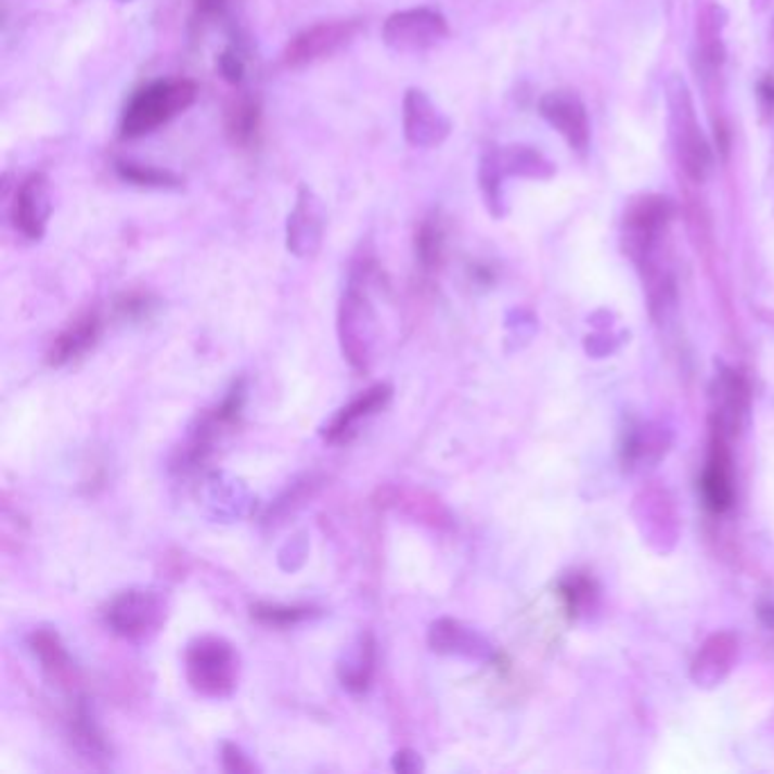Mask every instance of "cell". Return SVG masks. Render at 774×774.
Segmentation results:
<instances>
[{"instance_id":"cell-1","label":"cell","mask_w":774,"mask_h":774,"mask_svg":"<svg viewBox=\"0 0 774 774\" xmlns=\"http://www.w3.org/2000/svg\"><path fill=\"white\" fill-rule=\"evenodd\" d=\"M198 99V85L186 78L157 80L139 89L120 118V137L139 139L184 114Z\"/></svg>"},{"instance_id":"cell-2","label":"cell","mask_w":774,"mask_h":774,"mask_svg":"<svg viewBox=\"0 0 774 774\" xmlns=\"http://www.w3.org/2000/svg\"><path fill=\"white\" fill-rule=\"evenodd\" d=\"M186 680L205 697H230L238 682V655L232 643L219 636L191 641L186 647Z\"/></svg>"},{"instance_id":"cell-3","label":"cell","mask_w":774,"mask_h":774,"mask_svg":"<svg viewBox=\"0 0 774 774\" xmlns=\"http://www.w3.org/2000/svg\"><path fill=\"white\" fill-rule=\"evenodd\" d=\"M338 338H341V350L350 366L366 373L377 344V317L371 298L357 282L348 286L341 305H338Z\"/></svg>"},{"instance_id":"cell-4","label":"cell","mask_w":774,"mask_h":774,"mask_svg":"<svg viewBox=\"0 0 774 774\" xmlns=\"http://www.w3.org/2000/svg\"><path fill=\"white\" fill-rule=\"evenodd\" d=\"M168 602L162 591L130 589L118 593L105 611V620L114 634L128 641H143L159 632L166 620Z\"/></svg>"},{"instance_id":"cell-5","label":"cell","mask_w":774,"mask_h":774,"mask_svg":"<svg viewBox=\"0 0 774 774\" xmlns=\"http://www.w3.org/2000/svg\"><path fill=\"white\" fill-rule=\"evenodd\" d=\"M448 33V21L441 12L431 8H411L394 12L384 21L382 41L394 53L418 55L439 46Z\"/></svg>"},{"instance_id":"cell-6","label":"cell","mask_w":774,"mask_h":774,"mask_svg":"<svg viewBox=\"0 0 774 774\" xmlns=\"http://www.w3.org/2000/svg\"><path fill=\"white\" fill-rule=\"evenodd\" d=\"M361 33V21L357 18H334L321 21L298 33L286 43L282 62L288 68H305L317 62L330 60L332 55L341 53Z\"/></svg>"},{"instance_id":"cell-7","label":"cell","mask_w":774,"mask_h":774,"mask_svg":"<svg viewBox=\"0 0 774 774\" xmlns=\"http://www.w3.org/2000/svg\"><path fill=\"white\" fill-rule=\"evenodd\" d=\"M327 230V209L323 198L309 184H300L296 203L286 216V250L298 259L317 257Z\"/></svg>"},{"instance_id":"cell-8","label":"cell","mask_w":774,"mask_h":774,"mask_svg":"<svg viewBox=\"0 0 774 774\" xmlns=\"http://www.w3.org/2000/svg\"><path fill=\"white\" fill-rule=\"evenodd\" d=\"M402 132L411 149H437L450 137L452 124L429 93L409 87L402 99Z\"/></svg>"},{"instance_id":"cell-9","label":"cell","mask_w":774,"mask_h":774,"mask_svg":"<svg viewBox=\"0 0 774 774\" xmlns=\"http://www.w3.org/2000/svg\"><path fill=\"white\" fill-rule=\"evenodd\" d=\"M53 216L51 180L35 171L21 180L12 203V223L28 241H41Z\"/></svg>"},{"instance_id":"cell-10","label":"cell","mask_w":774,"mask_h":774,"mask_svg":"<svg viewBox=\"0 0 774 774\" xmlns=\"http://www.w3.org/2000/svg\"><path fill=\"white\" fill-rule=\"evenodd\" d=\"M101 332H103V321L99 313L95 311L82 313L80 319H76L66 330H62L55 336V341L46 352V364L53 369L66 366L68 361L82 357L85 352H89L95 344H99Z\"/></svg>"},{"instance_id":"cell-11","label":"cell","mask_w":774,"mask_h":774,"mask_svg":"<svg viewBox=\"0 0 774 774\" xmlns=\"http://www.w3.org/2000/svg\"><path fill=\"white\" fill-rule=\"evenodd\" d=\"M541 114L559 130L575 149H584L589 143V120L584 105L579 99L564 91L547 93L541 101Z\"/></svg>"},{"instance_id":"cell-12","label":"cell","mask_w":774,"mask_h":774,"mask_svg":"<svg viewBox=\"0 0 774 774\" xmlns=\"http://www.w3.org/2000/svg\"><path fill=\"white\" fill-rule=\"evenodd\" d=\"M391 396H394V389L389 384H377L366 394H361L357 400H352L348 407L338 411L334 421L325 427V439L330 443L350 441V437L357 431V425L361 421H366L369 416L377 414L379 409H384V404L391 400Z\"/></svg>"},{"instance_id":"cell-13","label":"cell","mask_w":774,"mask_h":774,"mask_svg":"<svg viewBox=\"0 0 774 774\" xmlns=\"http://www.w3.org/2000/svg\"><path fill=\"white\" fill-rule=\"evenodd\" d=\"M30 647L48 680L62 688H76L78 670L74 661H70L62 638L55 632H51V629H37V632L30 636Z\"/></svg>"},{"instance_id":"cell-14","label":"cell","mask_w":774,"mask_h":774,"mask_svg":"<svg viewBox=\"0 0 774 774\" xmlns=\"http://www.w3.org/2000/svg\"><path fill=\"white\" fill-rule=\"evenodd\" d=\"M732 462L727 454V446H724L722 437L713 441L709 466L705 470V479H701V491H705L707 504L713 512H727L734 500V489H732Z\"/></svg>"},{"instance_id":"cell-15","label":"cell","mask_w":774,"mask_h":774,"mask_svg":"<svg viewBox=\"0 0 774 774\" xmlns=\"http://www.w3.org/2000/svg\"><path fill=\"white\" fill-rule=\"evenodd\" d=\"M429 647L439 655H462V657H481L487 645L473 632L452 618H441L429 627Z\"/></svg>"},{"instance_id":"cell-16","label":"cell","mask_w":774,"mask_h":774,"mask_svg":"<svg viewBox=\"0 0 774 774\" xmlns=\"http://www.w3.org/2000/svg\"><path fill=\"white\" fill-rule=\"evenodd\" d=\"M736 638L732 634H715L705 645H701L699 655L693 666V676L697 684L711 686L720 682L724 674L730 672L736 659Z\"/></svg>"},{"instance_id":"cell-17","label":"cell","mask_w":774,"mask_h":774,"mask_svg":"<svg viewBox=\"0 0 774 774\" xmlns=\"http://www.w3.org/2000/svg\"><path fill=\"white\" fill-rule=\"evenodd\" d=\"M261 128V107L253 95H238L225 112V132L238 149H248L257 141Z\"/></svg>"},{"instance_id":"cell-18","label":"cell","mask_w":774,"mask_h":774,"mask_svg":"<svg viewBox=\"0 0 774 774\" xmlns=\"http://www.w3.org/2000/svg\"><path fill=\"white\" fill-rule=\"evenodd\" d=\"M375 672V641L371 634L361 636L354 655L338 666V680L352 693H364Z\"/></svg>"},{"instance_id":"cell-19","label":"cell","mask_w":774,"mask_h":774,"mask_svg":"<svg viewBox=\"0 0 774 774\" xmlns=\"http://www.w3.org/2000/svg\"><path fill=\"white\" fill-rule=\"evenodd\" d=\"M682 159H684V168L686 173L701 182L709 173L711 166V155H709V146L705 137L699 134V130L693 124V116H686V120H682Z\"/></svg>"},{"instance_id":"cell-20","label":"cell","mask_w":774,"mask_h":774,"mask_svg":"<svg viewBox=\"0 0 774 774\" xmlns=\"http://www.w3.org/2000/svg\"><path fill=\"white\" fill-rule=\"evenodd\" d=\"M443 248H446L443 228L437 216H429L416 232V257L425 273L439 271V266L443 261Z\"/></svg>"},{"instance_id":"cell-21","label":"cell","mask_w":774,"mask_h":774,"mask_svg":"<svg viewBox=\"0 0 774 774\" xmlns=\"http://www.w3.org/2000/svg\"><path fill=\"white\" fill-rule=\"evenodd\" d=\"M116 176L141 189H180L182 178L176 176L173 171H164L157 166H146V164H134V162H116Z\"/></svg>"},{"instance_id":"cell-22","label":"cell","mask_w":774,"mask_h":774,"mask_svg":"<svg viewBox=\"0 0 774 774\" xmlns=\"http://www.w3.org/2000/svg\"><path fill=\"white\" fill-rule=\"evenodd\" d=\"M70 736H74L76 745L82 749V752L89 759H101L107 757V745L103 740L101 730L95 727V722L87 709L85 701L80 699L78 707L74 709V715H70Z\"/></svg>"},{"instance_id":"cell-23","label":"cell","mask_w":774,"mask_h":774,"mask_svg":"<svg viewBox=\"0 0 774 774\" xmlns=\"http://www.w3.org/2000/svg\"><path fill=\"white\" fill-rule=\"evenodd\" d=\"M502 176H504V171H502L498 151L483 153L481 164H479V182H481V193H483V198H487L489 209L495 214H500V205H502V191H500Z\"/></svg>"},{"instance_id":"cell-24","label":"cell","mask_w":774,"mask_h":774,"mask_svg":"<svg viewBox=\"0 0 774 774\" xmlns=\"http://www.w3.org/2000/svg\"><path fill=\"white\" fill-rule=\"evenodd\" d=\"M317 614L311 607H286V604H255L253 618L271 627H292Z\"/></svg>"},{"instance_id":"cell-25","label":"cell","mask_w":774,"mask_h":774,"mask_svg":"<svg viewBox=\"0 0 774 774\" xmlns=\"http://www.w3.org/2000/svg\"><path fill=\"white\" fill-rule=\"evenodd\" d=\"M498 155H500V164H502L504 173L539 176V168H541L539 153L523 149V146H514V149H506L504 153H498Z\"/></svg>"},{"instance_id":"cell-26","label":"cell","mask_w":774,"mask_h":774,"mask_svg":"<svg viewBox=\"0 0 774 774\" xmlns=\"http://www.w3.org/2000/svg\"><path fill=\"white\" fill-rule=\"evenodd\" d=\"M155 305H157V300L151 294L130 292V294H124V296L116 298L114 309H116V313L120 319L137 321V319L151 317V311L155 309Z\"/></svg>"},{"instance_id":"cell-27","label":"cell","mask_w":774,"mask_h":774,"mask_svg":"<svg viewBox=\"0 0 774 774\" xmlns=\"http://www.w3.org/2000/svg\"><path fill=\"white\" fill-rule=\"evenodd\" d=\"M219 74L230 85L244 82V78H246V62H244V57H241V53L236 51V48H225V51L219 55Z\"/></svg>"},{"instance_id":"cell-28","label":"cell","mask_w":774,"mask_h":774,"mask_svg":"<svg viewBox=\"0 0 774 774\" xmlns=\"http://www.w3.org/2000/svg\"><path fill=\"white\" fill-rule=\"evenodd\" d=\"M223 767L232 774H250L255 772V765L248 761V757L241 752V747L225 743L223 745Z\"/></svg>"},{"instance_id":"cell-29","label":"cell","mask_w":774,"mask_h":774,"mask_svg":"<svg viewBox=\"0 0 774 774\" xmlns=\"http://www.w3.org/2000/svg\"><path fill=\"white\" fill-rule=\"evenodd\" d=\"M394 767H396L398 772L411 774V772L423 770V763H421V757H418L416 752H411V749H402V752H398V754L394 757Z\"/></svg>"},{"instance_id":"cell-30","label":"cell","mask_w":774,"mask_h":774,"mask_svg":"<svg viewBox=\"0 0 774 774\" xmlns=\"http://www.w3.org/2000/svg\"><path fill=\"white\" fill-rule=\"evenodd\" d=\"M196 3V12L205 18H214V16H221L225 12V5H228V0H193Z\"/></svg>"},{"instance_id":"cell-31","label":"cell","mask_w":774,"mask_h":774,"mask_svg":"<svg viewBox=\"0 0 774 774\" xmlns=\"http://www.w3.org/2000/svg\"><path fill=\"white\" fill-rule=\"evenodd\" d=\"M120 3H130V0H120Z\"/></svg>"}]
</instances>
